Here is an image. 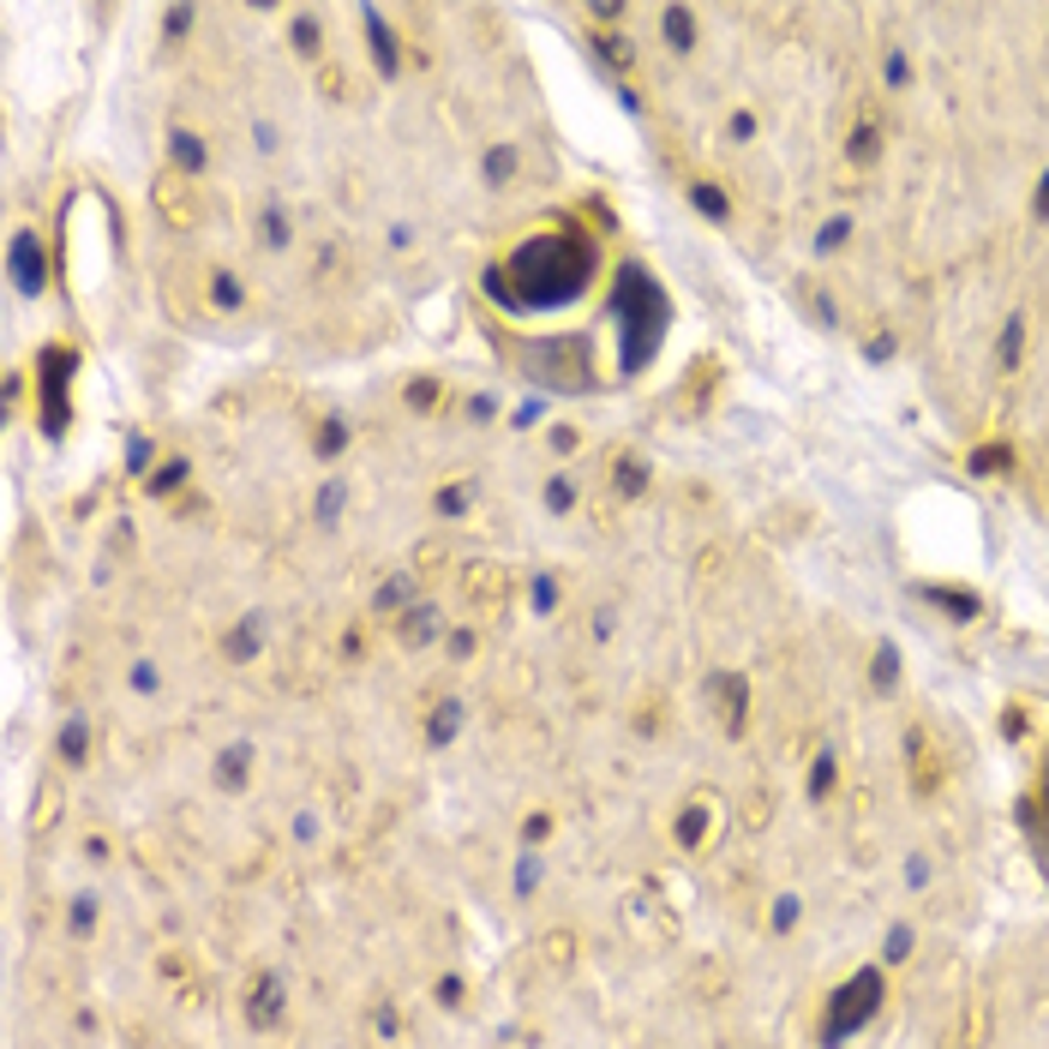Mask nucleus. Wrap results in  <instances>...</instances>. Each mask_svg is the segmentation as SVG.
<instances>
[{"mask_svg": "<svg viewBox=\"0 0 1049 1049\" xmlns=\"http://www.w3.org/2000/svg\"><path fill=\"white\" fill-rule=\"evenodd\" d=\"M156 204H162V216H169L174 228H193L198 216H204L198 186H193V181H181V174H162V181H156Z\"/></svg>", "mask_w": 1049, "mask_h": 1049, "instance_id": "1", "label": "nucleus"}, {"mask_svg": "<svg viewBox=\"0 0 1049 1049\" xmlns=\"http://www.w3.org/2000/svg\"><path fill=\"white\" fill-rule=\"evenodd\" d=\"M462 599H468V606L498 612L504 599H510V576H504L498 564H468V570H462Z\"/></svg>", "mask_w": 1049, "mask_h": 1049, "instance_id": "2", "label": "nucleus"}, {"mask_svg": "<svg viewBox=\"0 0 1049 1049\" xmlns=\"http://www.w3.org/2000/svg\"><path fill=\"white\" fill-rule=\"evenodd\" d=\"M840 1002H846V1007H840V1026H852V1019H864L869 1014V1002H876V977H857V984L846 989V996H840ZM834 1026V1031H840Z\"/></svg>", "mask_w": 1049, "mask_h": 1049, "instance_id": "3", "label": "nucleus"}, {"mask_svg": "<svg viewBox=\"0 0 1049 1049\" xmlns=\"http://www.w3.org/2000/svg\"><path fill=\"white\" fill-rule=\"evenodd\" d=\"M911 744H918V786H923V792H930V786H936V756H930V732H911Z\"/></svg>", "mask_w": 1049, "mask_h": 1049, "instance_id": "4", "label": "nucleus"}]
</instances>
